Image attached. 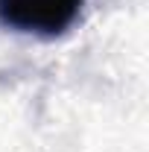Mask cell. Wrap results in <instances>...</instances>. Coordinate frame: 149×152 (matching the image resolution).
Segmentation results:
<instances>
[{
	"mask_svg": "<svg viewBox=\"0 0 149 152\" xmlns=\"http://www.w3.org/2000/svg\"><path fill=\"white\" fill-rule=\"evenodd\" d=\"M85 0H0V23L26 35L56 38L82 15Z\"/></svg>",
	"mask_w": 149,
	"mask_h": 152,
	"instance_id": "obj_1",
	"label": "cell"
}]
</instances>
